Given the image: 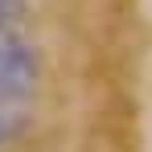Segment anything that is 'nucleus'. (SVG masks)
Wrapping results in <instances>:
<instances>
[{
	"instance_id": "f257e3e1",
	"label": "nucleus",
	"mask_w": 152,
	"mask_h": 152,
	"mask_svg": "<svg viewBox=\"0 0 152 152\" xmlns=\"http://www.w3.org/2000/svg\"><path fill=\"white\" fill-rule=\"evenodd\" d=\"M45 78V62L37 41H29L21 29L0 33V107H25Z\"/></svg>"
},
{
	"instance_id": "f03ea898",
	"label": "nucleus",
	"mask_w": 152,
	"mask_h": 152,
	"mask_svg": "<svg viewBox=\"0 0 152 152\" xmlns=\"http://www.w3.org/2000/svg\"><path fill=\"white\" fill-rule=\"evenodd\" d=\"M29 132V111L25 107H0V148L17 144Z\"/></svg>"
},
{
	"instance_id": "7ed1b4c3",
	"label": "nucleus",
	"mask_w": 152,
	"mask_h": 152,
	"mask_svg": "<svg viewBox=\"0 0 152 152\" xmlns=\"http://www.w3.org/2000/svg\"><path fill=\"white\" fill-rule=\"evenodd\" d=\"M29 0H0V17H25Z\"/></svg>"
}]
</instances>
